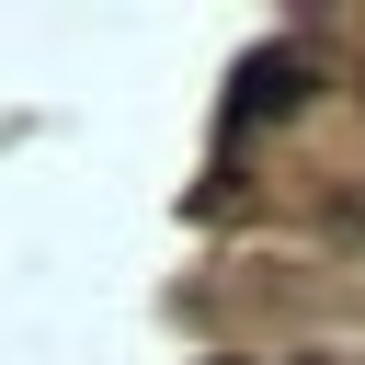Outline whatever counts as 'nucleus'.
Masks as SVG:
<instances>
[{
  "label": "nucleus",
  "mask_w": 365,
  "mask_h": 365,
  "mask_svg": "<svg viewBox=\"0 0 365 365\" xmlns=\"http://www.w3.org/2000/svg\"><path fill=\"white\" fill-rule=\"evenodd\" d=\"M308 91V57L297 46H251L240 68H228V125H262V114H285Z\"/></svg>",
  "instance_id": "f257e3e1"
},
{
  "label": "nucleus",
  "mask_w": 365,
  "mask_h": 365,
  "mask_svg": "<svg viewBox=\"0 0 365 365\" xmlns=\"http://www.w3.org/2000/svg\"><path fill=\"white\" fill-rule=\"evenodd\" d=\"M308 365H319V354H308Z\"/></svg>",
  "instance_id": "f03ea898"
}]
</instances>
